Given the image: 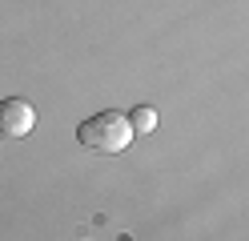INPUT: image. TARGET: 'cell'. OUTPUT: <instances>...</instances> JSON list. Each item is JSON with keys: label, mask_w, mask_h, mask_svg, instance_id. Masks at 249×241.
<instances>
[{"label": "cell", "mask_w": 249, "mask_h": 241, "mask_svg": "<svg viewBox=\"0 0 249 241\" xmlns=\"http://www.w3.org/2000/svg\"><path fill=\"white\" fill-rule=\"evenodd\" d=\"M76 141L85 145L89 153H105V157H117L129 149V141H133V125L124 112L117 109H108V112H97V117H89L76 125Z\"/></svg>", "instance_id": "obj_1"}, {"label": "cell", "mask_w": 249, "mask_h": 241, "mask_svg": "<svg viewBox=\"0 0 249 241\" xmlns=\"http://www.w3.org/2000/svg\"><path fill=\"white\" fill-rule=\"evenodd\" d=\"M36 129V109L20 101V96H8V101H0V133L12 137V141H20L28 137Z\"/></svg>", "instance_id": "obj_2"}, {"label": "cell", "mask_w": 249, "mask_h": 241, "mask_svg": "<svg viewBox=\"0 0 249 241\" xmlns=\"http://www.w3.org/2000/svg\"><path fill=\"white\" fill-rule=\"evenodd\" d=\"M129 125H133V133H153V129H157V112L149 105H141V109L129 112Z\"/></svg>", "instance_id": "obj_3"}]
</instances>
